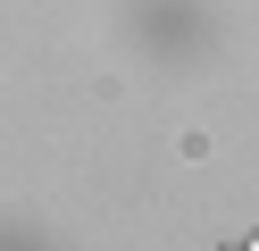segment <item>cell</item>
Returning <instances> with one entry per match:
<instances>
[{
  "mask_svg": "<svg viewBox=\"0 0 259 251\" xmlns=\"http://www.w3.org/2000/svg\"><path fill=\"white\" fill-rule=\"evenodd\" d=\"M242 251H259V234H251V243H242Z\"/></svg>",
  "mask_w": 259,
  "mask_h": 251,
  "instance_id": "6da1fadb",
  "label": "cell"
}]
</instances>
